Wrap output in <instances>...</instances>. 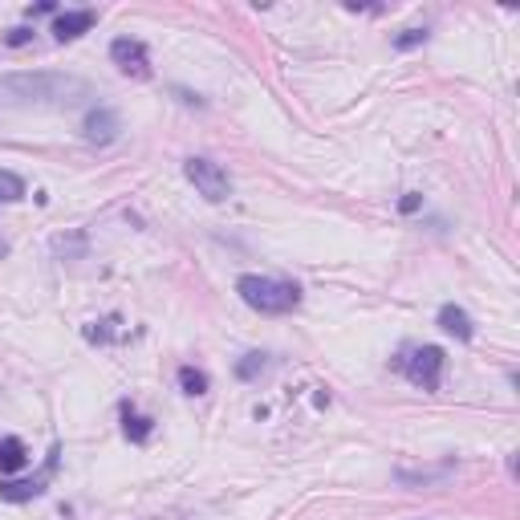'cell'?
<instances>
[{"mask_svg": "<svg viewBox=\"0 0 520 520\" xmlns=\"http://www.w3.org/2000/svg\"><path fill=\"white\" fill-rule=\"evenodd\" d=\"M236 292H240V301L248 309H256V313H289V309L301 305V289L292 281H276V276H240L236 281Z\"/></svg>", "mask_w": 520, "mask_h": 520, "instance_id": "obj_1", "label": "cell"}, {"mask_svg": "<svg viewBox=\"0 0 520 520\" xmlns=\"http://www.w3.org/2000/svg\"><path fill=\"white\" fill-rule=\"evenodd\" d=\"M183 175L195 183V191L203 195L208 203H224L228 195H232V179H228V171L219 167V162H211V159H187L183 162Z\"/></svg>", "mask_w": 520, "mask_h": 520, "instance_id": "obj_2", "label": "cell"}, {"mask_svg": "<svg viewBox=\"0 0 520 520\" xmlns=\"http://www.w3.org/2000/svg\"><path fill=\"white\" fill-rule=\"evenodd\" d=\"M443 366H447V358H443L439 346H419V349H411V354L403 358V374L422 390H439Z\"/></svg>", "mask_w": 520, "mask_h": 520, "instance_id": "obj_3", "label": "cell"}, {"mask_svg": "<svg viewBox=\"0 0 520 520\" xmlns=\"http://www.w3.org/2000/svg\"><path fill=\"white\" fill-rule=\"evenodd\" d=\"M110 61L118 65L122 73H130V78H151V53H146L143 41L135 37H118L110 45Z\"/></svg>", "mask_w": 520, "mask_h": 520, "instance_id": "obj_4", "label": "cell"}, {"mask_svg": "<svg viewBox=\"0 0 520 520\" xmlns=\"http://www.w3.org/2000/svg\"><path fill=\"white\" fill-rule=\"evenodd\" d=\"M53 468H57V451H49L45 468H41L32 479H8V484H0V500L24 504V500H32V496H41V492L49 488V476H53Z\"/></svg>", "mask_w": 520, "mask_h": 520, "instance_id": "obj_5", "label": "cell"}, {"mask_svg": "<svg viewBox=\"0 0 520 520\" xmlns=\"http://www.w3.org/2000/svg\"><path fill=\"white\" fill-rule=\"evenodd\" d=\"M94 21H98L94 8H78V13H57L53 37H57V41H73V37H81V32L94 29Z\"/></svg>", "mask_w": 520, "mask_h": 520, "instance_id": "obj_6", "label": "cell"}, {"mask_svg": "<svg viewBox=\"0 0 520 520\" xmlns=\"http://www.w3.org/2000/svg\"><path fill=\"white\" fill-rule=\"evenodd\" d=\"M81 130H86L89 143H114V138H118V114L106 110V106H98V110L86 114V126Z\"/></svg>", "mask_w": 520, "mask_h": 520, "instance_id": "obj_7", "label": "cell"}, {"mask_svg": "<svg viewBox=\"0 0 520 520\" xmlns=\"http://www.w3.org/2000/svg\"><path fill=\"white\" fill-rule=\"evenodd\" d=\"M5 89H21L24 98H49L45 89H57V94H61V89H73V81H61V78H8L5 81Z\"/></svg>", "mask_w": 520, "mask_h": 520, "instance_id": "obj_8", "label": "cell"}, {"mask_svg": "<svg viewBox=\"0 0 520 520\" xmlns=\"http://www.w3.org/2000/svg\"><path fill=\"white\" fill-rule=\"evenodd\" d=\"M439 325H443L451 338H460V341H471V333H476V325H471V317L463 313L460 305H443L439 309Z\"/></svg>", "mask_w": 520, "mask_h": 520, "instance_id": "obj_9", "label": "cell"}, {"mask_svg": "<svg viewBox=\"0 0 520 520\" xmlns=\"http://www.w3.org/2000/svg\"><path fill=\"white\" fill-rule=\"evenodd\" d=\"M122 431H126L130 443H146V439H151V419L130 411V406H122Z\"/></svg>", "mask_w": 520, "mask_h": 520, "instance_id": "obj_10", "label": "cell"}, {"mask_svg": "<svg viewBox=\"0 0 520 520\" xmlns=\"http://www.w3.org/2000/svg\"><path fill=\"white\" fill-rule=\"evenodd\" d=\"M24 460H29V451H24L21 439H0V471H21Z\"/></svg>", "mask_w": 520, "mask_h": 520, "instance_id": "obj_11", "label": "cell"}, {"mask_svg": "<svg viewBox=\"0 0 520 520\" xmlns=\"http://www.w3.org/2000/svg\"><path fill=\"white\" fill-rule=\"evenodd\" d=\"M179 386H183V395H208V374L195 366H179Z\"/></svg>", "mask_w": 520, "mask_h": 520, "instance_id": "obj_12", "label": "cell"}, {"mask_svg": "<svg viewBox=\"0 0 520 520\" xmlns=\"http://www.w3.org/2000/svg\"><path fill=\"white\" fill-rule=\"evenodd\" d=\"M24 200V179L13 171H0V203H16Z\"/></svg>", "mask_w": 520, "mask_h": 520, "instance_id": "obj_13", "label": "cell"}, {"mask_svg": "<svg viewBox=\"0 0 520 520\" xmlns=\"http://www.w3.org/2000/svg\"><path fill=\"white\" fill-rule=\"evenodd\" d=\"M260 370H265V354H244V362L236 366V374H240V378H256Z\"/></svg>", "mask_w": 520, "mask_h": 520, "instance_id": "obj_14", "label": "cell"}, {"mask_svg": "<svg viewBox=\"0 0 520 520\" xmlns=\"http://www.w3.org/2000/svg\"><path fill=\"white\" fill-rule=\"evenodd\" d=\"M427 41V29H406L403 37H395V45L398 49H414V45H422Z\"/></svg>", "mask_w": 520, "mask_h": 520, "instance_id": "obj_15", "label": "cell"}, {"mask_svg": "<svg viewBox=\"0 0 520 520\" xmlns=\"http://www.w3.org/2000/svg\"><path fill=\"white\" fill-rule=\"evenodd\" d=\"M24 41H32V29H13V32H8V45H24Z\"/></svg>", "mask_w": 520, "mask_h": 520, "instance_id": "obj_16", "label": "cell"}, {"mask_svg": "<svg viewBox=\"0 0 520 520\" xmlns=\"http://www.w3.org/2000/svg\"><path fill=\"white\" fill-rule=\"evenodd\" d=\"M419 203H422V200L411 191V195H403V203H398V208H403V211H414V208H419Z\"/></svg>", "mask_w": 520, "mask_h": 520, "instance_id": "obj_17", "label": "cell"}]
</instances>
